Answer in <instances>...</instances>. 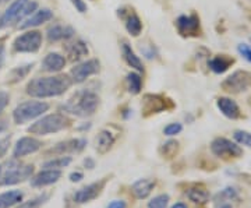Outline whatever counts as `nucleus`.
<instances>
[{
    "mask_svg": "<svg viewBox=\"0 0 251 208\" xmlns=\"http://www.w3.org/2000/svg\"><path fill=\"white\" fill-rule=\"evenodd\" d=\"M98 70H99L98 60L91 59V60H87V62H82V63L77 64L75 67H73V70H72L73 81H75V82L85 81L90 76L95 74Z\"/></svg>",
    "mask_w": 251,
    "mask_h": 208,
    "instance_id": "nucleus-9",
    "label": "nucleus"
},
{
    "mask_svg": "<svg viewBox=\"0 0 251 208\" xmlns=\"http://www.w3.org/2000/svg\"><path fill=\"white\" fill-rule=\"evenodd\" d=\"M153 187H155V182L153 181H151V179H140L133 184L131 191H133V194L137 199L143 200L147 199L151 194Z\"/></svg>",
    "mask_w": 251,
    "mask_h": 208,
    "instance_id": "nucleus-17",
    "label": "nucleus"
},
{
    "mask_svg": "<svg viewBox=\"0 0 251 208\" xmlns=\"http://www.w3.org/2000/svg\"><path fill=\"white\" fill-rule=\"evenodd\" d=\"M72 3L75 6V9L78 10L80 13H85L87 11V4L82 0H72Z\"/></svg>",
    "mask_w": 251,
    "mask_h": 208,
    "instance_id": "nucleus-39",
    "label": "nucleus"
},
{
    "mask_svg": "<svg viewBox=\"0 0 251 208\" xmlns=\"http://www.w3.org/2000/svg\"><path fill=\"white\" fill-rule=\"evenodd\" d=\"M233 137H234V140H236L239 144L251 147V133H249V131H244V130H237V131H234Z\"/></svg>",
    "mask_w": 251,
    "mask_h": 208,
    "instance_id": "nucleus-31",
    "label": "nucleus"
},
{
    "mask_svg": "<svg viewBox=\"0 0 251 208\" xmlns=\"http://www.w3.org/2000/svg\"><path fill=\"white\" fill-rule=\"evenodd\" d=\"M177 28L183 35H196L200 29V20L196 16H180Z\"/></svg>",
    "mask_w": 251,
    "mask_h": 208,
    "instance_id": "nucleus-13",
    "label": "nucleus"
},
{
    "mask_svg": "<svg viewBox=\"0 0 251 208\" xmlns=\"http://www.w3.org/2000/svg\"><path fill=\"white\" fill-rule=\"evenodd\" d=\"M218 109L222 112V115L229 119H237L240 116V109L239 105L230 98H219L216 101Z\"/></svg>",
    "mask_w": 251,
    "mask_h": 208,
    "instance_id": "nucleus-15",
    "label": "nucleus"
},
{
    "mask_svg": "<svg viewBox=\"0 0 251 208\" xmlns=\"http://www.w3.org/2000/svg\"><path fill=\"white\" fill-rule=\"evenodd\" d=\"M172 208H187L186 204H183V203H177V204H175Z\"/></svg>",
    "mask_w": 251,
    "mask_h": 208,
    "instance_id": "nucleus-45",
    "label": "nucleus"
},
{
    "mask_svg": "<svg viewBox=\"0 0 251 208\" xmlns=\"http://www.w3.org/2000/svg\"><path fill=\"white\" fill-rule=\"evenodd\" d=\"M113 143H115V136L108 130H102L97 137V150L103 154L113 145Z\"/></svg>",
    "mask_w": 251,
    "mask_h": 208,
    "instance_id": "nucleus-21",
    "label": "nucleus"
},
{
    "mask_svg": "<svg viewBox=\"0 0 251 208\" xmlns=\"http://www.w3.org/2000/svg\"><path fill=\"white\" fill-rule=\"evenodd\" d=\"M10 138H1L0 140V158L4 156V154L7 153V148H9Z\"/></svg>",
    "mask_w": 251,
    "mask_h": 208,
    "instance_id": "nucleus-37",
    "label": "nucleus"
},
{
    "mask_svg": "<svg viewBox=\"0 0 251 208\" xmlns=\"http://www.w3.org/2000/svg\"><path fill=\"white\" fill-rule=\"evenodd\" d=\"M126 207H127V204H126V201H123V200H115V201H112V203L108 206V208H126Z\"/></svg>",
    "mask_w": 251,
    "mask_h": 208,
    "instance_id": "nucleus-41",
    "label": "nucleus"
},
{
    "mask_svg": "<svg viewBox=\"0 0 251 208\" xmlns=\"http://www.w3.org/2000/svg\"><path fill=\"white\" fill-rule=\"evenodd\" d=\"M52 17H53V13H52L49 9L36 10L35 13H34L31 17L27 18V20L24 21V24H21V28L38 27V26L44 24V23H46V21H49Z\"/></svg>",
    "mask_w": 251,
    "mask_h": 208,
    "instance_id": "nucleus-16",
    "label": "nucleus"
},
{
    "mask_svg": "<svg viewBox=\"0 0 251 208\" xmlns=\"http://www.w3.org/2000/svg\"><path fill=\"white\" fill-rule=\"evenodd\" d=\"M237 51H239V53L242 54L247 62L251 63V46L246 45V44H240V45L237 46Z\"/></svg>",
    "mask_w": 251,
    "mask_h": 208,
    "instance_id": "nucleus-34",
    "label": "nucleus"
},
{
    "mask_svg": "<svg viewBox=\"0 0 251 208\" xmlns=\"http://www.w3.org/2000/svg\"><path fill=\"white\" fill-rule=\"evenodd\" d=\"M29 0H14L10 7L6 11L4 14L0 18V28L7 27L9 24H11L13 21H16L18 18H21V14H23V10L25 7Z\"/></svg>",
    "mask_w": 251,
    "mask_h": 208,
    "instance_id": "nucleus-11",
    "label": "nucleus"
},
{
    "mask_svg": "<svg viewBox=\"0 0 251 208\" xmlns=\"http://www.w3.org/2000/svg\"><path fill=\"white\" fill-rule=\"evenodd\" d=\"M41 145H42L41 141L34 138V137H23V138L18 140L17 144L14 147L13 155L16 158H21V156H25V155L34 154L41 148Z\"/></svg>",
    "mask_w": 251,
    "mask_h": 208,
    "instance_id": "nucleus-10",
    "label": "nucleus"
},
{
    "mask_svg": "<svg viewBox=\"0 0 251 208\" xmlns=\"http://www.w3.org/2000/svg\"><path fill=\"white\" fill-rule=\"evenodd\" d=\"M3 62H4V46L0 44V67H1Z\"/></svg>",
    "mask_w": 251,
    "mask_h": 208,
    "instance_id": "nucleus-43",
    "label": "nucleus"
},
{
    "mask_svg": "<svg viewBox=\"0 0 251 208\" xmlns=\"http://www.w3.org/2000/svg\"><path fill=\"white\" fill-rule=\"evenodd\" d=\"M6 127H7V125H6V122H0V131L6 130Z\"/></svg>",
    "mask_w": 251,
    "mask_h": 208,
    "instance_id": "nucleus-46",
    "label": "nucleus"
},
{
    "mask_svg": "<svg viewBox=\"0 0 251 208\" xmlns=\"http://www.w3.org/2000/svg\"><path fill=\"white\" fill-rule=\"evenodd\" d=\"M211 150L216 156H221V158H237V156H242L243 154V150L239 145L234 144L225 137L215 138L211 144Z\"/></svg>",
    "mask_w": 251,
    "mask_h": 208,
    "instance_id": "nucleus-5",
    "label": "nucleus"
},
{
    "mask_svg": "<svg viewBox=\"0 0 251 208\" xmlns=\"http://www.w3.org/2000/svg\"><path fill=\"white\" fill-rule=\"evenodd\" d=\"M127 82H128V90L133 94H138L141 91V87H143V80L138 74L135 73H130L127 76Z\"/></svg>",
    "mask_w": 251,
    "mask_h": 208,
    "instance_id": "nucleus-28",
    "label": "nucleus"
},
{
    "mask_svg": "<svg viewBox=\"0 0 251 208\" xmlns=\"http://www.w3.org/2000/svg\"><path fill=\"white\" fill-rule=\"evenodd\" d=\"M42 44V35L38 31H28L14 41V49L17 52H36Z\"/></svg>",
    "mask_w": 251,
    "mask_h": 208,
    "instance_id": "nucleus-7",
    "label": "nucleus"
},
{
    "mask_svg": "<svg viewBox=\"0 0 251 208\" xmlns=\"http://www.w3.org/2000/svg\"><path fill=\"white\" fill-rule=\"evenodd\" d=\"M181 130H183V126L180 123H171V125H168V126L165 127L163 133H165V136L172 137L179 134Z\"/></svg>",
    "mask_w": 251,
    "mask_h": 208,
    "instance_id": "nucleus-33",
    "label": "nucleus"
},
{
    "mask_svg": "<svg viewBox=\"0 0 251 208\" xmlns=\"http://www.w3.org/2000/svg\"><path fill=\"white\" fill-rule=\"evenodd\" d=\"M0 172H1V166H0Z\"/></svg>",
    "mask_w": 251,
    "mask_h": 208,
    "instance_id": "nucleus-48",
    "label": "nucleus"
},
{
    "mask_svg": "<svg viewBox=\"0 0 251 208\" xmlns=\"http://www.w3.org/2000/svg\"><path fill=\"white\" fill-rule=\"evenodd\" d=\"M251 85V74L247 72H239L233 73L232 76H229L222 84L225 90L229 92H240L246 91Z\"/></svg>",
    "mask_w": 251,
    "mask_h": 208,
    "instance_id": "nucleus-8",
    "label": "nucleus"
},
{
    "mask_svg": "<svg viewBox=\"0 0 251 208\" xmlns=\"http://www.w3.org/2000/svg\"><path fill=\"white\" fill-rule=\"evenodd\" d=\"M98 97L94 92L84 90L77 92L72 100H69L66 105H63L62 108L69 113L85 118V116L94 115V112L98 108Z\"/></svg>",
    "mask_w": 251,
    "mask_h": 208,
    "instance_id": "nucleus-2",
    "label": "nucleus"
},
{
    "mask_svg": "<svg viewBox=\"0 0 251 208\" xmlns=\"http://www.w3.org/2000/svg\"><path fill=\"white\" fill-rule=\"evenodd\" d=\"M41 203H44V200L42 199H38V200H32V201H28V203H24V204H21L18 208H38L41 206Z\"/></svg>",
    "mask_w": 251,
    "mask_h": 208,
    "instance_id": "nucleus-36",
    "label": "nucleus"
},
{
    "mask_svg": "<svg viewBox=\"0 0 251 208\" xmlns=\"http://www.w3.org/2000/svg\"><path fill=\"white\" fill-rule=\"evenodd\" d=\"M87 144L85 140H70V141H66V143H62V144H57V147L54 148V153H66V151H75L78 153L81 151L84 147Z\"/></svg>",
    "mask_w": 251,
    "mask_h": 208,
    "instance_id": "nucleus-22",
    "label": "nucleus"
},
{
    "mask_svg": "<svg viewBox=\"0 0 251 208\" xmlns=\"http://www.w3.org/2000/svg\"><path fill=\"white\" fill-rule=\"evenodd\" d=\"M66 126H67V119L59 113H54V115H48L45 118L39 119L32 126L28 127V131L31 134L46 136V134L57 133Z\"/></svg>",
    "mask_w": 251,
    "mask_h": 208,
    "instance_id": "nucleus-3",
    "label": "nucleus"
},
{
    "mask_svg": "<svg viewBox=\"0 0 251 208\" xmlns=\"http://www.w3.org/2000/svg\"><path fill=\"white\" fill-rule=\"evenodd\" d=\"M23 200V193L20 190H11L0 194V208H10Z\"/></svg>",
    "mask_w": 251,
    "mask_h": 208,
    "instance_id": "nucleus-20",
    "label": "nucleus"
},
{
    "mask_svg": "<svg viewBox=\"0 0 251 208\" xmlns=\"http://www.w3.org/2000/svg\"><path fill=\"white\" fill-rule=\"evenodd\" d=\"M62 172L59 169H45L42 172H39L36 176L32 178L31 184L35 187H42V186H48V184H53L60 179Z\"/></svg>",
    "mask_w": 251,
    "mask_h": 208,
    "instance_id": "nucleus-12",
    "label": "nucleus"
},
{
    "mask_svg": "<svg viewBox=\"0 0 251 208\" xmlns=\"http://www.w3.org/2000/svg\"><path fill=\"white\" fill-rule=\"evenodd\" d=\"M7 102H9V95L6 92H0V112L6 108Z\"/></svg>",
    "mask_w": 251,
    "mask_h": 208,
    "instance_id": "nucleus-40",
    "label": "nucleus"
},
{
    "mask_svg": "<svg viewBox=\"0 0 251 208\" xmlns=\"http://www.w3.org/2000/svg\"><path fill=\"white\" fill-rule=\"evenodd\" d=\"M74 35V29L72 27H63V26H53L48 29V39L50 42L67 39Z\"/></svg>",
    "mask_w": 251,
    "mask_h": 208,
    "instance_id": "nucleus-19",
    "label": "nucleus"
},
{
    "mask_svg": "<svg viewBox=\"0 0 251 208\" xmlns=\"http://www.w3.org/2000/svg\"><path fill=\"white\" fill-rule=\"evenodd\" d=\"M102 186H103V182L102 183H92V184H88V186H85V187H82L80 190L77 191L75 194H74V200H75V203H88L91 200L97 199V196L99 194V191L102 189Z\"/></svg>",
    "mask_w": 251,
    "mask_h": 208,
    "instance_id": "nucleus-14",
    "label": "nucleus"
},
{
    "mask_svg": "<svg viewBox=\"0 0 251 208\" xmlns=\"http://www.w3.org/2000/svg\"><path fill=\"white\" fill-rule=\"evenodd\" d=\"M187 197L191 201L194 203H198V204H204L209 200V193L204 189V187H191L190 190L187 191Z\"/></svg>",
    "mask_w": 251,
    "mask_h": 208,
    "instance_id": "nucleus-25",
    "label": "nucleus"
},
{
    "mask_svg": "<svg viewBox=\"0 0 251 208\" xmlns=\"http://www.w3.org/2000/svg\"><path fill=\"white\" fill-rule=\"evenodd\" d=\"M34 172V166L32 165H16L13 168H10L7 172L4 173L0 179L1 186H11V184H17L20 182L27 181L31 178V175Z\"/></svg>",
    "mask_w": 251,
    "mask_h": 208,
    "instance_id": "nucleus-6",
    "label": "nucleus"
},
{
    "mask_svg": "<svg viewBox=\"0 0 251 208\" xmlns=\"http://www.w3.org/2000/svg\"><path fill=\"white\" fill-rule=\"evenodd\" d=\"M72 80L66 76L54 77H38L28 84L27 92L35 98H50L62 95L70 88Z\"/></svg>",
    "mask_w": 251,
    "mask_h": 208,
    "instance_id": "nucleus-1",
    "label": "nucleus"
},
{
    "mask_svg": "<svg viewBox=\"0 0 251 208\" xmlns=\"http://www.w3.org/2000/svg\"><path fill=\"white\" fill-rule=\"evenodd\" d=\"M126 28H127V31H128L131 35L137 36L141 32V29H143L141 20L137 17L135 14H131V16L128 17V20H127V23H126Z\"/></svg>",
    "mask_w": 251,
    "mask_h": 208,
    "instance_id": "nucleus-26",
    "label": "nucleus"
},
{
    "mask_svg": "<svg viewBox=\"0 0 251 208\" xmlns=\"http://www.w3.org/2000/svg\"><path fill=\"white\" fill-rule=\"evenodd\" d=\"M49 109V105L46 102H39V101H28L20 104L17 108L13 112V118L17 125L27 123L32 119H36L41 116L42 113H45Z\"/></svg>",
    "mask_w": 251,
    "mask_h": 208,
    "instance_id": "nucleus-4",
    "label": "nucleus"
},
{
    "mask_svg": "<svg viewBox=\"0 0 251 208\" xmlns=\"http://www.w3.org/2000/svg\"><path fill=\"white\" fill-rule=\"evenodd\" d=\"M36 7H38V4H36V1H28L27 4H25V7L23 10V14H21V18H24L25 16H29L32 11H35Z\"/></svg>",
    "mask_w": 251,
    "mask_h": 208,
    "instance_id": "nucleus-35",
    "label": "nucleus"
},
{
    "mask_svg": "<svg viewBox=\"0 0 251 208\" xmlns=\"http://www.w3.org/2000/svg\"><path fill=\"white\" fill-rule=\"evenodd\" d=\"M66 64V59L59 53H49L44 59V69L46 72H60Z\"/></svg>",
    "mask_w": 251,
    "mask_h": 208,
    "instance_id": "nucleus-18",
    "label": "nucleus"
},
{
    "mask_svg": "<svg viewBox=\"0 0 251 208\" xmlns=\"http://www.w3.org/2000/svg\"><path fill=\"white\" fill-rule=\"evenodd\" d=\"M221 208H232V206H230V204H222Z\"/></svg>",
    "mask_w": 251,
    "mask_h": 208,
    "instance_id": "nucleus-47",
    "label": "nucleus"
},
{
    "mask_svg": "<svg viewBox=\"0 0 251 208\" xmlns=\"http://www.w3.org/2000/svg\"><path fill=\"white\" fill-rule=\"evenodd\" d=\"M123 56H125L126 62L130 64L131 67H134L135 70H138V72H143L144 66L141 63V60H140V57L134 53V51L127 44L123 45Z\"/></svg>",
    "mask_w": 251,
    "mask_h": 208,
    "instance_id": "nucleus-23",
    "label": "nucleus"
},
{
    "mask_svg": "<svg viewBox=\"0 0 251 208\" xmlns=\"http://www.w3.org/2000/svg\"><path fill=\"white\" fill-rule=\"evenodd\" d=\"M70 162H72L70 156H60V158H56V159L44 163V168H46V169H60V168L67 166Z\"/></svg>",
    "mask_w": 251,
    "mask_h": 208,
    "instance_id": "nucleus-29",
    "label": "nucleus"
},
{
    "mask_svg": "<svg viewBox=\"0 0 251 208\" xmlns=\"http://www.w3.org/2000/svg\"><path fill=\"white\" fill-rule=\"evenodd\" d=\"M230 64H232L230 59H227L225 56H218V57H214L209 62V69L214 73H216V74H222V73H225L229 69Z\"/></svg>",
    "mask_w": 251,
    "mask_h": 208,
    "instance_id": "nucleus-24",
    "label": "nucleus"
},
{
    "mask_svg": "<svg viewBox=\"0 0 251 208\" xmlns=\"http://www.w3.org/2000/svg\"><path fill=\"white\" fill-rule=\"evenodd\" d=\"M84 176H82V173L81 172H73L70 175V181L72 182H80Z\"/></svg>",
    "mask_w": 251,
    "mask_h": 208,
    "instance_id": "nucleus-42",
    "label": "nucleus"
},
{
    "mask_svg": "<svg viewBox=\"0 0 251 208\" xmlns=\"http://www.w3.org/2000/svg\"><path fill=\"white\" fill-rule=\"evenodd\" d=\"M84 163H85V166H87L88 169H92V168H94V165H95V163H94V161H92L91 158L85 159V161H84Z\"/></svg>",
    "mask_w": 251,
    "mask_h": 208,
    "instance_id": "nucleus-44",
    "label": "nucleus"
},
{
    "mask_svg": "<svg viewBox=\"0 0 251 208\" xmlns=\"http://www.w3.org/2000/svg\"><path fill=\"white\" fill-rule=\"evenodd\" d=\"M69 53L72 56L73 60H78L80 57H82V56H85V54L88 53V49H87V46H85V44L82 41H78V42L73 44L69 48Z\"/></svg>",
    "mask_w": 251,
    "mask_h": 208,
    "instance_id": "nucleus-27",
    "label": "nucleus"
},
{
    "mask_svg": "<svg viewBox=\"0 0 251 208\" xmlns=\"http://www.w3.org/2000/svg\"><path fill=\"white\" fill-rule=\"evenodd\" d=\"M172 150V153L175 154L176 153V150H177V143L176 141H168L165 147H163V151H165V155H168V151Z\"/></svg>",
    "mask_w": 251,
    "mask_h": 208,
    "instance_id": "nucleus-38",
    "label": "nucleus"
},
{
    "mask_svg": "<svg viewBox=\"0 0 251 208\" xmlns=\"http://www.w3.org/2000/svg\"><path fill=\"white\" fill-rule=\"evenodd\" d=\"M169 203V196L168 194H161L153 197L150 203H148V208H166Z\"/></svg>",
    "mask_w": 251,
    "mask_h": 208,
    "instance_id": "nucleus-30",
    "label": "nucleus"
},
{
    "mask_svg": "<svg viewBox=\"0 0 251 208\" xmlns=\"http://www.w3.org/2000/svg\"><path fill=\"white\" fill-rule=\"evenodd\" d=\"M237 197V191L233 187H226L221 193H218V196L215 197L216 201H225V200H233Z\"/></svg>",
    "mask_w": 251,
    "mask_h": 208,
    "instance_id": "nucleus-32",
    "label": "nucleus"
}]
</instances>
